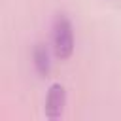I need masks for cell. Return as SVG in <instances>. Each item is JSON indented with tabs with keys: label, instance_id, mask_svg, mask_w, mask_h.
Instances as JSON below:
<instances>
[{
	"label": "cell",
	"instance_id": "2",
	"mask_svg": "<svg viewBox=\"0 0 121 121\" xmlns=\"http://www.w3.org/2000/svg\"><path fill=\"white\" fill-rule=\"evenodd\" d=\"M66 106V91L62 83H53L45 96V117L47 119H59Z\"/></svg>",
	"mask_w": 121,
	"mask_h": 121
},
{
	"label": "cell",
	"instance_id": "1",
	"mask_svg": "<svg viewBox=\"0 0 121 121\" xmlns=\"http://www.w3.org/2000/svg\"><path fill=\"white\" fill-rule=\"evenodd\" d=\"M53 49L59 59H68L74 53V26L66 13H57L53 21Z\"/></svg>",
	"mask_w": 121,
	"mask_h": 121
},
{
	"label": "cell",
	"instance_id": "3",
	"mask_svg": "<svg viewBox=\"0 0 121 121\" xmlns=\"http://www.w3.org/2000/svg\"><path fill=\"white\" fill-rule=\"evenodd\" d=\"M32 57H34V66H36V70H38V72H40L42 76H45V74L49 72V68H51L47 47H45L43 43H36V47H34V53H32Z\"/></svg>",
	"mask_w": 121,
	"mask_h": 121
}]
</instances>
